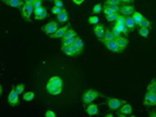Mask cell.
<instances>
[{
	"label": "cell",
	"instance_id": "6da1fadb",
	"mask_svg": "<svg viewBox=\"0 0 156 117\" xmlns=\"http://www.w3.org/2000/svg\"><path fill=\"white\" fill-rule=\"evenodd\" d=\"M100 95H101V94L99 93L98 90H95V89H86V90L83 91V95H82V102H83L85 104L93 103Z\"/></svg>",
	"mask_w": 156,
	"mask_h": 117
},
{
	"label": "cell",
	"instance_id": "7a4b0ae2",
	"mask_svg": "<svg viewBox=\"0 0 156 117\" xmlns=\"http://www.w3.org/2000/svg\"><path fill=\"white\" fill-rule=\"evenodd\" d=\"M106 103H107L108 108H109L112 111H117V110L126 103V101L118 99V98L116 97H107L106 98Z\"/></svg>",
	"mask_w": 156,
	"mask_h": 117
},
{
	"label": "cell",
	"instance_id": "3957f363",
	"mask_svg": "<svg viewBox=\"0 0 156 117\" xmlns=\"http://www.w3.org/2000/svg\"><path fill=\"white\" fill-rule=\"evenodd\" d=\"M58 23H59L58 20H51V21H48L45 26H42V31H43L47 35L51 37L52 34H54V33L59 29Z\"/></svg>",
	"mask_w": 156,
	"mask_h": 117
},
{
	"label": "cell",
	"instance_id": "277c9868",
	"mask_svg": "<svg viewBox=\"0 0 156 117\" xmlns=\"http://www.w3.org/2000/svg\"><path fill=\"white\" fill-rule=\"evenodd\" d=\"M34 12V6L31 4H24V6L21 7V15L26 21L31 20V15Z\"/></svg>",
	"mask_w": 156,
	"mask_h": 117
},
{
	"label": "cell",
	"instance_id": "5b68a950",
	"mask_svg": "<svg viewBox=\"0 0 156 117\" xmlns=\"http://www.w3.org/2000/svg\"><path fill=\"white\" fill-rule=\"evenodd\" d=\"M143 104L146 107H154V105H156V93L147 91L146 95H144Z\"/></svg>",
	"mask_w": 156,
	"mask_h": 117
},
{
	"label": "cell",
	"instance_id": "8992f818",
	"mask_svg": "<svg viewBox=\"0 0 156 117\" xmlns=\"http://www.w3.org/2000/svg\"><path fill=\"white\" fill-rule=\"evenodd\" d=\"M104 47L107 48V50H110L113 53H122L123 52V49L117 45L115 40H110V41L104 42Z\"/></svg>",
	"mask_w": 156,
	"mask_h": 117
},
{
	"label": "cell",
	"instance_id": "52a82bcc",
	"mask_svg": "<svg viewBox=\"0 0 156 117\" xmlns=\"http://www.w3.org/2000/svg\"><path fill=\"white\" fill-rule=\"evenodd\" d=\"M7 102L10 103V105L12 107H17L19 105V94L15 91V88H13L7 97Z\"/></svg>",
	"mask_w": 156,
	"mask_h": 117
},
{
	"label": "cell",
	"instance_id": "ba28073f",
	"mask_svg": "<svg viewBox=\"0 0 156 117\" xmlns=\"http://www.w3.org/2000/svg\"><path fill=\"white\" fill-rule=\"evenodd\" d=\"M134 12H135V7L133 4H130V5L123 4L121 7V11H120V14L123 17H129V15H133Z\"/></svg>",
	"mask_w": 156,
	"mask_h": 117
},
{
	"label": "cell",
	"instance_id": "9c48e42d",
	"mask_svg": "<svg viewBox=\"0 0 156 117\" xmlns=\"http://www.w3.org/2000/svg\"><path fill=\"white\" fill-rule=\"evenodd\" d=\"M46 90L48 91V94H51V95H53V96H58L61 94V91H62V87H57V86H54L53 83H47V86H46Z\"/></svg>",
	"mask_w": 156,
	"mask_h": 117
},
{
	"label": "cell",
	"instance_id": "30bf717a",
	"mask_svg": "<svg viewBox=\"0 0 156 117\" xmlns=\"http://www.w3.org/2000/svg\"><path fill=\"white\" fill-rule=\"evenodd\" d=\"M106 31H107V28H106L102 23H100V25H96V26H95V28H94V34L96 35V38H98L100 41H102V39L104 38Z\"/></svg>",
	"mask_w": 156,
	"mask_h": 117
},
{
	"label": "cell",
	"instance_id": "8fae6325",
	"mask_svg": "<svg viewBox=\"0 0 156 117\" xmlns=\"http://www.w3.org/2000/svg\"><path fill=\"white\" fill-rule=\"evenodd\" d=\"M69 27H71V26H69V25H67V26H63V27L59 28L54 34H52V35H51V38H52V39H62V38L65 37V34L67 33V31L69 29Z\"/></svg>",
	"mask_w": 156,
	"mask_h": 117
},
{
	"label": "cell",
	"instance_id": "7c38bea8",
	"mask_svg": "<svg viewBox=\"0 0 156 117\" xmlns=\"http://www.w3.org/2000/svg\"><path fill=\"white\" fill-rule=\"evenodd\" d=\"M86 110H87L88 116H96V115H99V107L96 105V104L89 103V104L87 105Z\"/></svg>",
	"mask_w": 156,
	"mask_h": 117
},
{
	"label": "cell",
	"instance_id": "4fadbf2b",
	"mask_svg": "<svg viewBox=\"0 0 156 117\" xmlns=\"http://www.w3.org/2000/svg\"><path fill=\"white\" fill-rule=\"evenodd\" d=\"M61 49H62V52L67 55V56H78V54H77V52L73 49V47H72V45H69V46H65V47H61Z\"/></svg>",
	"mask_w": 156,
	"mask_h": 117
},
{
	"label": "cell",
	"instance_id": "5bb4252c",
	"mask_svg": "<svg viewBox=\"0 0 156 117\" xmlns=\"http://www.w3.org/2000/svg\"><path fill=\"white\" fill-rule=\"evenodd\" d=\"M117 111H120V113H122V114H124V115L127 116V115H130V114L133 113V107H132V104H129V103H124Z\"/></svg>",
	"mask_w": 156,
	"mask_h": 117
},
{
	"label": "cell",
	"instance_id": "9a60e30c",
	"mask_svg": "<svg viewBox=\"0 0 156 117\" xmlns=\"http://www.w3.org/2000/svg\"><path fill=\"white\" fill-rule=\"evenodd\" d=\"M126 26H127V28H128V31H129V32H133V31L135 29L136 23H135V21H134V19H133V17H132V15L126 17Z\"/></svg>",
	"mask_w": 156,
	"mask_h": 117
},
{
	"label": "cell",
	"instance_id": "2e32d148",
	"mask_svg": "<svg viewBox=\"0 0 156 117\" xmlns=\"http://www.w3.org/2000/svg\"><path fill=\"white\" fill-rule=\"evenodd\" d=\"M57 19L60 23H63V22H67L68 21V13H67V11L63 8V11L57 15Z\"/></svg>",
	"mask_w": 156,
	"mask_h": 117
},
{
	"label": "cell",
	"instance_id": "e0dca14e",
	"mask_svg": "<svg viewBox=\"0 0 156 117\" xmlns=\"http://www.w3.org/2000/svg\"><path fill=\"white\" fill-rule=\"evenodd\" d=\"M115 41L117 42V45L122 48V49H126L127 47H128V40L126 39V38H123V37H120V38H116L115 39Z\"/></svg>",
	"mask_w": 156,
	"mask_h": 117
},
{
	"label": "cell",
	"instance_id": "ac0fdd59",
	"mask_svg": "<svg viewBox=\"0 0 156 117\" xmlns=\"http://www.w3.org/2000/svg\"><path fill=\"white\" fill-rule=\"evenodd\" d=\"M24 4H25V1H22V0H10L7 6H11L13 8H21L24 6Z\"/></svg>",
	"mask_w": 156,
	"mask_h": 117
},
{
	"label": "cell",
	"instance_id": "d6986e66",
	"mask_svg": "<svg viewBox=\"0 0 156 117\" xmlns=\"http://www.w3.org/2000/svg\"><path fill=\"white\" fill-rule=\"evenodd\" d=\"M110 40H115V37H114V34H113V32H112V29H107L106 31V34H104V38L102 39L101 42H107V41H110Z\"/></svg>",
	"mask_w": 156,
	"mask_h": 117
},
{
	"label": "cell",
	"instance_id": "ffe728a7",
	"mask_svg": "<svg viewBox=\"0 0 156 117\" xmlns=\"http://www.w3.org/2000/svg\"><path fill=\"white\" fill-rule=\"evenodd\" d=\"M48 82H49V83H53V84L57 86V87H62V86H63L62 80L59 78V76H53V78H51Z\"/></svg>",
	"mask_w": 156,
	"mask_h": 117
},
{
	"label": "cell",
	"instance_id": "44dd1931",
	"mask_svg": "<svg viewBox=\"0 0 156 117\" xmlns=\"http://www.w3.org/2000/svg\"><path fill=\"white\" fill-rule=\"evenodd\" d=\"M78 35H77V32L73 29V28H71L69 27V29L67 31V33L65 34V37L62 38V39H73V38H77Z\"/></svg>",
	"mask_w": 156,
	"mask_h": 117
},
{
	"label": "cell",
	"instance_id": "7402d4cb",
	"mask_svg": "<svg viewBox=\"0 0 156 117\" xmlns=\"http://www.w3.org/2000/svg\"><path fill=\"white\" fill-rule=\"evenodd\" d=\"M150 26H152L150 20H148L147 18H144V17H143V19L141 20V22L138 23V27H141V28H149Z\"/></svg>",
	"mask_w": 156,
	"mask_h": 117
},
{
	"label": "cell",
	"instance_id": "603a6c76",
	"mask_svg": "<svg viewBox=\"0 0 156 117\" xmlns=\"http://www.w3.org/2000/svg\"><path fill=\"white\" fill-rule=\"evenodd\" d=\"M114 27H116L117 29L122 33V34H124V35H128V28H127V26L126 25H118V23H115L114 25Z\"/></svg>",
	"mask_w": 156,
	"mask_h": 117
},
{
	"label": "cell",
	"instance_id": "cb8c5ba5",
	"mask_svg": "<svg viewBox=\"0 0 156 117\" xmlns=\"http://www.w3.org/2000/svg\"><path fill=\"white\" fill-rule=\"evenodd\" d=\"M147 91L156 93V78H153V80L150 81V83H149L148 87H147Z\"/></svg>",
	"mask_w": 156,
	"mask_h": 117
},
{
	"label": "cell",
	"instance_id": "d4e9b609",
	"mask_svg": "<svg viewBox=\"0 0 156 117\" xmlns=\"http://www.w3.org/2000/svg\"><path fill=\"white\" fill-rule=\"evenodd\" d=\"M34 96H35V94L33 93V91H27V93H25L24 94V101H27V102H31V101H33L34 99Z\"/></svg>",
	"mask_w": 156,
	"mask_h": 117
},
{
	"label": "cell",
	"instance_id": "484cf974",
	"mask_svg": "<svg viewBox=\"0 0 156 117\" xmlns=\"http://www.w3.org/2000/svg\"><path fill=\"white\" fill-rule=\"evenodd\" d=\"M132 17H133V19H134V21H135V23H136V25H138V23L141 22V20L143 19V15H142L140 12H136V11L133 13V15H132Z\"/></svg>",
	"mask_w": 156,
	"mask_h": 117
},
{
	"label": "cell",
	"instance_id": "4316f807",
	"mask_svg": "<svg viewBox=\"0 0 156 117\" xmlns=\"http://www.w3.org/2000/svg\"><path fill=\"white\" fill-rule=\"evenodd\" d=\"M138 34L142 37V38H144V39H147L148 38V35H149V28H138Z\"/></svg>",
	"mask_w": 156,
	"mask_h": 117
},
{
	"label": "cell",
	"instance_id": "83f0119b",
	"mask_svg": "<svg viewBox=\"0 0 156 117\" xmlns=\"http://www.w3.org/2000/svg\"><path fill=\"white\" fill-rule=\"evenodd\" d=\"M88 23L89 25H99L100 23V18L96 17V15H93V17H89L88 18Z\"/></svg>",
	"mask_w": 156,
	"mask_h": 117
},
{
	"label": "cell",
	"instance_id": "f1b7e54d",
	"mask_svg": "<svg viewBox=\"0 0 156 117\" xmlns=\"http://www.w3.org/2000/svg\"><path fill=\"white\" fill-rule=\"evenodd\" d=\"M47 17H48V12H47V10L45 8V10H43V11H42V12L40 13L39 15H37V17H34V19H35V20H38V21H39V20H43V19H46Z\"/></svg>",
	"mask_w": 156,
	"mask_h": 117
},
{
	"label": "cell",
	"instance_id": "f546056e",
	"mask_svg": "<svg viewBox=\"0 0 156 117\" xmlns=\"http://www.w3.org/2000/svg\"><path fill=\"white\" fill-rule=\"evenodd\" d=\"M120 15H121L120 13H114V14H112V15H107V17H106V20H107L108 22H114V21H116V19Z\"/></svg>",
	"mask_w": 156,
	"mask_h": 117
},
{
	"label": "cell",
	"instance_id": "4dcf8cb0",
	"mask_svg": "<svg viewBox=\"0 0 156 117\" xmlns=\"http://www.w3.org/2000/svg\"><path fill=\"white\" fill-rule=\"evenodd\" d=\"M103 11V8H102V5L99 2V4H96L94 7H93V13L94 14H99V13H101Z\"/></svg>",
	"mask_w": 156,
	"mask_h": 117
},
{
	"label": "cell",
	"instance_id": "1f68e13d",
	"mask_svg": "<svg viewBox=\"0 0 156 117\" xmlns=\"http://www.w3.org/2000/svg\"><path fill=\"white\" fill-rule=\"evenodd\" d=\"M74 45H77V47H79L81 50H83V41L80 39V38H75L74 39Z\"/></svg>",
	"mask_w": 156,
	"mask_h": 117
},
{
	"label": "cell",
	"instance_id": "d6a6232c",
	"mask_svg": "<svg viewBox=\"0 0 156 117\" xmlns=\"http://www.w3.org/2000/svg\"><path fill=\"white\" fill-rule=\"evenodd\" d=\"M74 39H62V43H61V47H65V46H69V45H73L74 43Z\"/></svg>",
	"mask_w": 156,
	"mask_h": 117
},
{
	"label": "cell",
	"instance_id": "836d02e7",
	"mask_svg": "<svg viewBox=\"0 0 156 117\" xmlns=\"http://www.w3.org/2000/svg\"><path fill=\"white\" fill-rule=\"evenodd\" d=\"M106 5H123V4L121 2V0H106L104 6Z\"/></svg>",
	"mask_w": 156,
	"mask_h": 117
},
{
	"label": "cell",
	"instance_id": "e575fe53",
	"mask_svg": "<svg viewBox=\"0 0 156 117\" xmlns=\"http://www.w3.org/2000/svg\"><path fill=\"white\" fill-rule=\"evenodd\" d=\"M24 89H25V84L24 83H19L17 87H15V91L18 93V94H24Z\"/></svg>",
	"mask_w": 156,
	"mask_h": 117
},
{
	"label": "cell",
	"instance_id": "d590c367",
	"mask_svg": "<svg viewBox=\"0 0 156 117\" xmlns=\"http://www.w3.org/2000/svg\"><path fill=\"white\" fill-rule=\"evenodd\" d=\"M115 23H118V25H126V17L120 15V17L116 19V21H115Z\"/></svg>",
	"mask_w": 156,
	"mask_h": 117
},
{
	"label": "cell",
	"instance_id": "8d00e7d4",
	"mask_svg": "<svg viewBox=\"0 0 156 117\" xmlns=\"http://www.w3.org/2000/svg\"><path fill=\"white\" fill-rule=\"evenodd\" d=\"M112 32H113V34H114L115 39H116V38H120V37H121V34H122V33L117 29L116 27H114V26H113V28H112Z\"/></svg>",
	"mask_w": 156,
	"mask_h": 117
},
{
	"label": "cell",
	"instance_id": "74e56055",
	"mask_svg": "<svg viewBox=\"0 0 156 117\" xmlns=\"http://www.w3.org/2000/svg\"><path fill=\"white\" fill-rule=\"evenodd\" d=\"M63 11V8H61V7H58V6H54L53 8H52V12H53V14H60L61 12Z\"/></svg>",
	"mask_w": 156,
	"mask_h": 117
},
{
	"label": "cell",
	"instance_id": "f35d334b",
	"mask_svg": "<svg viewBox=\"0 0 156 117\" xmlns=\"http://www.w3.org/2000/svg\"><path fill=\"white\" fill-rule=\"evenodd\" d=\"M45 10V7L43 6H41V7H38V8H34V17H37V15H39L40 13L42 12Z\"/></svg>",
	"mask_w": 156,
	"mask_h": 117
},
{
	"label": "cell",
	"instance_id": "ab89813d",
	"mask_svg": "<svg viewBox=\"0 0 156 117\" xmlns=\"http://www.w3.org/2000/svg\"><path fill=\"white\" fill-rule=\"evenodd\" d=\"M45 116L46 117H55L57 116V114H55L53 110H47V111L45 113Z\"/></svg>",
	"mask_w": 156,
	"mask_h": 117
},
{
	"label": "cell",
	"instance_id": "60d3db41",
	"mask_svg": "<svg viewBox=\"0 0 156 117\" xmlns=\"http://www.w3.org/2000/svg\"><path fill=\"white\" fill-rule=\"evenodd\" d=\"M34 8H38V7H41L42 6V0H35L34 4H33Z\"/></svg>",
	"mask_w": 156,
	"mask_h": 117
},
{
	"label": "cell",
	"instance_id": "b9f144b4",
	"mask_svg": "<svg viewBox=\"0 0 156 117\" xmlns=\"http://www.w3.org/2000/svg\"><path fill=\"white\" fill-rule=\"evenodd\" d=\"M54 6H58V7L63 8V2H62V0H54Z\"/></svg>",
	"mask_w": 156,
	"mask_h": 117
},
{
	"label": "cell",
	"instance_id": "7bdbcfd3",
	"mask_svg": "<svg viewBox=\"0 0 156 117\" xmlns=\"http://www.w3.org/2000/svg\"><path fill=\"white\" fill-rule=\"evenodd\" d=\"M121 2L126 4V5H130V4H133V0H121Z\"/></svg>",
	"mask_w": 156,
	"mask_h": 117
},
{
	"label": "cell",
	"instance_id": "ee69618b",
	"mask_svg": "<svg viewBox=\"0 0 156 117\" xmlns=\"http://www.w3.org/2000/svg\"><path fill=\"white\" fill-rule=\"evenodd\" d=\"M83 1H85V0H73V2H74L75 5H79V6H80V5H81Z\"/></svg>",
	"mask_w": 156,
	"mask_h": 117
},
{
	"label": "cell",
	"instance_id": "f6af8a7d",
	"mask_svg": "<svg viewBox=\"0 0 156 117\" xmlns=\"http://www.w3.org/2000/svg\"><path fill=\"white\" fill-rule=\"evenodd\" d=\"M34 1H35V0H25V4H31V5H33Z\"/></svg>",
	"mask_w": 156,
	"mask_h": 117
},
{
	"label": "cell",
	"instance_id": "bcb514c9",
	"mask_svg": "<svg viewBox=\"0 0 156 117\" xmlns=\"http://www.w3.org/2000/svg\"><path fill=\"white\" fill-rule=\"evenodd\" d=\"M116 115L118 117H124L126 116V115H124V114H122V113H116Z\"/></svg>",
	"mask_w": 156,
	"mask_h": 117
},
{
	"label": "cell",
	"instance_id": "7dc6e473",
	"mask_svg": "<svg viewBox=\"0 0 156 117\" xmlns=\"http://www.w3.org/2000/svg\"><path fill=\"white\" fill-rule=\"evenodd\" d=\"M106 116H107V117H112V116H113V114H107Z\"/></svg>",
	"mask_w": 156,
	"mask_h": 117
},
{
	"label": "cell",
	"instance_id": "c3c4849f",
	"mask_svg": "<svg viewBox=\"0 0 156 117\" xmlns=\"http://www.w3.org/2000/svg\"><path fill=\"white\" fill-rule=\"evenodd\" d=\"M49 1H54V0H49Z\"/></svg>",
	"mask_w": 156,
	"mask_h": 117
}]
</instances>
